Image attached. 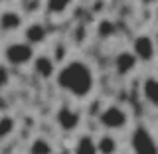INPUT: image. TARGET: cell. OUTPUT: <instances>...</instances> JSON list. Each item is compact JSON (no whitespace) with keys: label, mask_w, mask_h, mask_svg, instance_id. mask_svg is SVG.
<instances>
[{"label":"cell","mask_w":158,"mask_h":154,"mask_svg":"<svg viewBox=\"0 0 158 154\" xmlns=\"http://www.w3.org/2000/svg\"><path fill=\"white\" fill-rule=\"evenodd\" d=\"M56 85L61 89L63 93H67L71 99L83 101L93 93L95 89V71L83 59H69L61 67H57L56 73Z\"/></svg>","instance_id":"1"},{"label":"cell","mask_w":158,"mask_h":154,"mask_svg":"<svg viewBox=\"0 0 158 154\" xmlns=\"http://www.w3.org/2000/svg\"><path fill=\"white\" fill-rule=\"evenodd\" d=\"M36 49L26 42H8L2 48V59L6 67H28L36 59Z\"/></svg>","instance_id":"2"},{"label":"cell","mask_w":158,"mask_h":154,"mask_svg":"<svg viewBox=\"0 0 158 154\" xmlns=\"http://www.w3.org/2000/svg\"><path fill=\"white\" fill-rule=\"evenodd\" d=\"M97 121L101 125L103 132H121L125 131L131 123V115L123 105H107L101 109V113L97 115Z\"/></svg>","instance_id":"3"},{"label":"cell","mask_w":158,"mask_h":154,"mask_svg":"<svg viewBox=\"0 0 158 154\" xmlns=\"http://www.w3.org/2000/svg\"><path fill=\"white\" fill-rule=\"evenodd\" d=\"M132 154H158V140L148 131L146 127H136L131 132V140H128Z\"/></svg>","instance_id":"4"},{"label":"cell","mask_w":158,"mask_h":154,"mask_svg":"<svg viewBox=\"0 0 158 154\" xmlns=\"http://www.w3.org/2000/svg\"><path fill=\"white\" fill-rule=\"evenodd\" d=\"M131 52L135 53L138 63H152L156 59L158 49H156L154 38H152L150 34H136V36L132 38Z\"/></svg>","instance_id":"5"},{"label":"cell","mask_w":158,"mask_h":154,"mask_svg":"<svg viewBox=\"0 0 158 154\" xmlns=\"http://www.w3.org/2000/svg\"><path fill=\"white\" fill-rule=\"evenodd\" d=\"M53 119H56V125L61 132H75L79 125H81V115H79L77 109L69 107V105H61L56 111V115H53Z\"/></svg>","instance_id":"6"},{"label":"cell","mask_w":158,"mask_h":154,"mask_svg":"<svg viewBox=\"0 0 158 154\" xmlns=\"http://www.w3.org/2000/svg\"><path fill=\"white\" fill-rule=\"evenodd\" d=\"M24 14L16 8H4L0 12V34H16L24 30Z\"/></svg>","instance_id":"7"},{"label":"cell","mask_w":158,"mask_h":154,"mask_svg":"<svg viewBox=\"0 0 158 154\" xmlns=\"http://www.w3.org/2000/svg\"><path fill=\"white\" fill-rule=\"evenodd\" d=\"M22 36H24V42H26L28 46H32L36 49L38 46H44V44L48 42V28H46V24L34 20V22H30V24L24 26Z\"/></svg>","instance_id":"8"},{"label":"cell","mask_w":158,"mask_h":154,"mask_svg":"<svg viewBox=\"0 0 158 154\" xmlns=\"http://www.w3.org/2000/svg\"><path fill=\"white\" fill-rule=\"evenodd\" d=\"M138 65V59L135 57V53L131 52V49H123V52H118L115 59H113V69H115V73L118 77H128L135 73V69Z\"/></svg>","instance_id":"9"},{"label":"cell","mask_w":158,"mask_h":154,"mask_svg":"<svg viewBox=\"0 0 158 154\" xmlns=\"http://www.w3.org/2000/svg\"><path fill=\"white\" fill-rule=\"evenodd\" d=\"M32 69L34 73L40 77V79H53L57 73V65H56V57L48 56V53H40L36 56V59L32 61Z\"/></svg>","instance_id":"10"},{"label":"cell","mask_w":158,"mask_h":154,"mask_svg":"<svg viewBox=\"0 0 158 154\" xmlns=\"http://www.w3.org/2000/svg\"><path fill=\"white\" fill-rule=\"evenodd\" d=\"M142 99L150 107L158 109V77H146L142 81Z\"/></svg>","instance_id":"11"},{"label":"cell","mask_w":158,"mask_h":154,"mask_svg":"<svg viewBox=\"0 0 158 154\" xmlns=\"http://www.w3.org/2000/svg\"><path fill=\"white\" fill-rule=\"evenodd\" d=\"M97 140V152L99 154H118V138L111 132H103Z\"/></svg>","instance_id":"12"},{"label":"cell","mask_w":158,"mask_h":154,"mask_svg":"<svg viewBox=\"0 0 158 154\" xmlns=\"http://www.w3.org/2000/svg\"><path fill=\"white\" fill-rule=\"evenodd\" d=\"M73 154H99L97 152V140L91 135H79L75 144H73Z\"/></svg>","instance_id":"13"},{"label":"cell","mask_w":158,"mask_h":154,"mask_svg":"<svg viewBox=\"0 0 158 154\" xmlns=\"http://www.w3.org/2000/svg\"><path fill=\"white\" fill-rule=\"evenodd\" d=\"M53 144L46 136H36L28 146V154H53Z\"/></svg>","instance_id":"14"},{"label":"cell","mask_w":158,"mask_h":154,"mask_svg":"<svg viewBox=\"0 0 158 154\" xmlns=\"http://www.w3.org/2000/svg\"><path fill=\"white\" fill-rule=\"evenodd\" d=\"M16 128H18V123L12 115H0V142L8 140L16 132Z\"/></svg>","instance_id":"15"},{"label":"cell","mask_w":158,"mask_h":154,"mask_svg":"<svg viewBox=\"0 0 158 154\" xmlns=\"http://www.w3.org/2000/svg\"><path fill=\"white\" fill-rule=\"evenodd\" d=\"M71 8H73V2H69V0H63V2H57V0L44 2V10H46L49 16H63V14H67Z\"/></svg>","instance_id":"16"},{"label":"cell","mask_w":158,"mask_h":154,"mask_svg":"<svg viewBox=\"0 0 158 154\" xmlns=\"http://www.w3.org/2000/svg\"><path fill=\"white\" fill-rule=\"evenodd\" d=\"M117 34V26H115V22L113 20H109V18H101L97 22V36L101 38V40H109V38H113Z\"/></svg>","instance_id":"17"},{"label":"cell","mask_w":158,"mask_h":154,"mask_svg":"<svg viewBox=\"0 0 158 154\" xmlns=\"http://www.w3.org/2000/svg\"><path fill=\"white\" fill-rule=\"evenodd\" d=\"M20 6H22L20 10L22 14H38L44 10V2H22Z\"/></svg>","instance_id":"18"},{"label":"cell","mask_w":158,"mask_h":154,"mask_svg":"<svg viewBox=\"0 0 158 154\" xmlns=\"http://www.w3.org/2000/svg\"><path fill=\"white\" fill-rule=\"evenodd\" d=\"M10 79H12V75H10V67H6L4 63H0V89L8 87Z\"/></svg>","instance_id":"19"},{"label":"cell","mask_w":158,"mask_h":154,"mask_svg":"<svg viewBox=\"0 0 158 154\" xmlns=\"http://www.w3.org/2000/svg\"><path fill=\"white\" fill-rule=\"evenodd\" d=\"M154 44H156V49H158V32L154 34Z\"/></svg>","instance_id":"20"}]
</instances>
